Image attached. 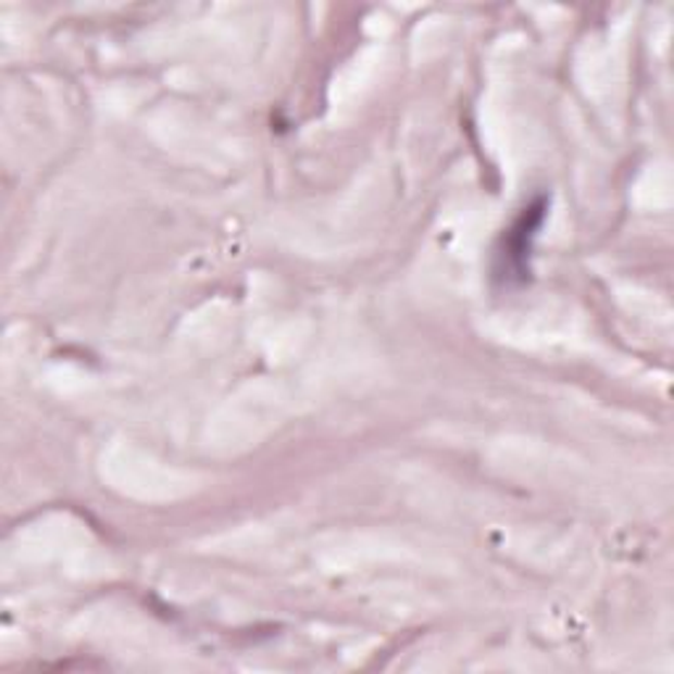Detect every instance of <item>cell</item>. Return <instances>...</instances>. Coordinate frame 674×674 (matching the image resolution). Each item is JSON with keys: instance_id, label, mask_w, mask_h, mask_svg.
Wrapping results in <instances>:
<instances>
[{"instance_id": "cell-1", "label": "cell", "mask_w": 674, "mask_h": 674, "mask_svg": "<svg viewBox=\"0 0 674 674\" xmlns=\"http://www.w3.org/2000/svg\"><path fill=\"white\" fill-rule=\"evenodd\" d=\"M542 211H546V203L542 201L538 205H529V209H524V214L516 220L514 227L506 233V270H516L520 277H524V253L529 251V237L538 229Z\"/></svg>"}]
</instances>
